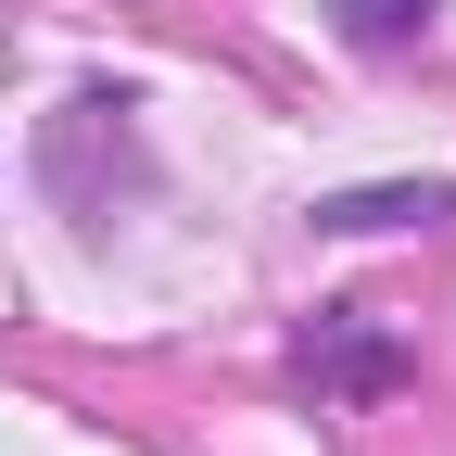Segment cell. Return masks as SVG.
<instances>
[{"label": "cell", "instance_id": "obj_1", "mask_svg": "<svg viewBox=\"0 0 456 456\" xmlns=\"http://www.w3.org/2000/svg\"><path fill=\"white\" fill-rule=\"evenodd\" d=\"M305 368H330V380H355V393H380V380H393V342L368 330V305H330V317L305 330Z\"/></svg>", "mask_w": 456, "mask_h": 456}, {"label": "cell", "instance_id": "obj_2", "mask_svg": "<svg viewBox=\"0 0 456 456\" xmlns=\"http://www.w3.org/2000/svg\"><path fill=\"white\" fill-rule=\"evenodd\" d=\"M431 216H456L444 178H419V191H330L317 203V228H342V241H368V228H431Z\"/></svg>", "mask_w": 456, "mask_h": 456}, {"label": "cell", "instance_id": "obj_3", "mask_svg": "<svg viewBox=\"0 0 456 456\" xmlns=\"http://www.w3.org/2000/svg\"><path fill=\"white\" fill-rule=\"evenodd\" d=\"M330 26L355 51H406V38H431V0H330Z\"/></svg>", "mask_w": 456, "mask_h": 456}]
</instances>
